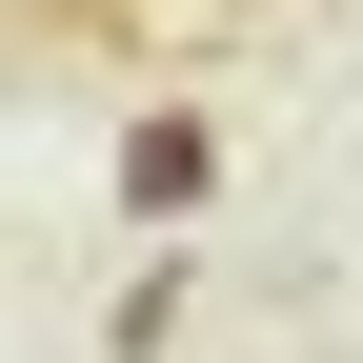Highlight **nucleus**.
I'll return each mask as SVG.
<instances>
[{"label":"nucleus","instance_id":"nucleus-1","mask_svg":"<svg viewBox=\"0 0 363 363\" xmlns=\"http://www.w3.org/2000/svg\"><path fill=\"white\" fill-rule=\"evenodd\" d=\"M202 182H222L202 121H142V142H121V222H202Z\"/></svg>","mask_w":363,"mask_h":363}]
</instances>
